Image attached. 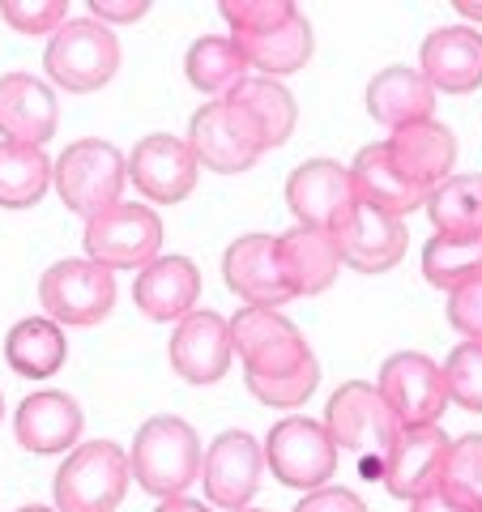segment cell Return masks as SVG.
Here are the masks:
<instances>
[{
  "instance_id": "obj_22",
  "label": "cell",
  "mask_w": 482,
  "mask_h": 512,
  "mask_svg": "<svg viewBox=\"0 0 482 512\" xmlns=\"http://www.w3.org/2000/svg\"><path fill=\"white\" fill-rule=\"evenodd\" d=\"M419 73L431 90L470 94L482 86V35L474 26H440L419 47Z\"/></svg>"
},
{
  "instance_id": "obj_21",
  "label": "cell",
  "mask_w": 482,
  "mask_h": 512,
  "mask_svg": "<svg viewBox=\"0 0 482 512\" xmlns=\"http://www.w3.org/2000/svg\"><path fill=\"white\" fill-rule=\"evenodd\" d=\"M13 436H18V444L35 457L73 453L77 436H82V406L60 389L30 393L18 406V414H13Z\"/></svg>"
},
{
  "instance_id": "obj_29",
  "label": "cell",
  "mask_w": 482,
  "mask_h": 512,
  "mask_svg": "<svg viewBox=\"0 0 482 512\" xmlns=\"http://www.w3.org/2000/svg\"><path fill=\"white\" fill-rule=\"evenodd\" d=\"M244 60L252 69H261V77H286V73H299L303 64L312 60L316 52V39H312V22L295 9L282 26L265 30V35H252V39H235Z\"/></svg>"
},
{
  "instance_id": "obj_33",
  "label": "cell",
  "mask_w": 482,
  "mask_h": 512,
  "mask_svg": "<svg viewBox=\"0 0 482 512\" xmlns=\"http://www.w3.org/2000/svg\"><path fill=\"white\" fill-rule=\"evenodd\" d=\"M436 235H482V175H448L427 197Z\"/></svg>"
},
{
  "instance_id": "obj_15",
  "label": "cell",
  "mask_w": 482,
  "mask_h": 512,
  "mask_svg": "<svg viewBox=\"0 0 482 512\" xmlns=\"http://www.w3.org/2000/svg\"><path fill=\"white\" fill-rule=\"evenodd\" d=\"M261 474H265V444H256V436L239 427L222 431L201 461V483L210 504L231 512L248 508V500L261 491Z\"/></svg>"
},
{
  "instance_id": "obj_43",
  "label": "cell",
  "mask_w": 482,
  "mask_h": 512,
  "mask_svg": "<svg viewBox=\"0 0 482 512\" xmlns=\"http://www.w3.org/2000/svg\"><path fill=\"white\" fill-rule=\"evenodd\" d=\"M154 512H210V504H201V500H188V495H180V500H163Z\"/></svg>"
},
{
  "instance_id": "obj_13",
  "label": "cell",
  "mask_w": 482,
  "mask_h": 512,
  "mask_svg": "<svg viewBox=\"0 0 482 512\" xmlns=\"http://www.w3.org/2000/svg\"><path fill=\"white\" fill-rule=\"evenodd\" d=\"M355 205L359 197L350 184V167L333 163V158H308L286 175V210L299 218V227L333 231Z\"/></svg>"
},
{
  "instance_id": "obj_47",
  "label": "cell",
  "mask_w": 482,
  "mask_h": 512,
  "mask_svg": "<svg viewBox=\"0 0 482 512\" xmlns=\"http://www.w3.org/2000/svg\"><path fill=\"white\" fill-rule=\"evenodd\" d=\"M244 512H261V508H244Z\"/></svg>"
},
{
  "instance_id": "obj_36",
  "label": "cell",
  "mask_w": 482,
  "mask_h": 512,
  "mask_svg": "<svg viewBox=\"0 0 482 512\" xmlns=\"http://www.w3.org/2000/svg\"><path fill=\"white\" fill-rule=\"evenodd\" d=\"M244 380H248V393H252L261 406L295 410V406H303V402H308V397L316 393V384H320V363L312 359L308 367H299V372H286V376H244Z\"/></svg>"
},
{
  "instance_id": "obj_4",
  "label": "cell",
  "mask_w": 482,
  "mask_h": 512,
  "mask_svg": "<svg viewBox=\"0 0 482 512\" xmlns=\"http://www.w3.org/2000/svg\"><path fill=\"white\" fill-rule=\"evenodd\" d=\"M120 69V43L116 35L94 18H69L43 52V73L69 94L103 90Z\"/></svg>"
},
{
  "instance_id": "obj_37",
  "label": "cell",
  "mask_w": 482,
  "mask_h": 512,
  "mask_svg": "<svg viewBox=\"0 0 482 512\" xmlns=\"http://www.w3.org/2000/svg\"><path fill=\"white\" fill-rule=\"evenodd\" d=\"M295 9L299 5H291V0H222V5H218V13L231 26V39L265 35V30L282 26Z\"/></svg>"
},
{
  "instance_id": "obj_18",
  "label": "cell",
  "mask_w": 482,
  "mask_h": 512,
  "mask_svg": "<svg viewBox=\"0 0 482 512\" xmlns=\"http://www.w3.org/2000/svg\"><path fill=\"white\" fill-rule=\"evenodd\" d=\"M453 440L440 427H401L397 444L384 457V487L397 500H419V495L436 491L444 478V461Z\"/></svg>"
},
{
  "instance_id": "obj_1",
  "label": "cell",
  "mask_w": 482,
  "mask_h": 512,
  "mask_svg": "<svg viewBox=\"0 0 482 512\" xmlns=\"http://www.w3.org/2000/svg\"><path fill=\"white\" fill-rule=\"evenodd\" d=\"M201 440L184 419L175 414H154L137 427L133 453H128V470L141 483L146 495H158V500H180L188 495V487L197 483L201 474Z\"/></svg>"
},
{
  "instance_id": "obj_3",
  "label": "cell",
  "mask_w": 482,
  "mask_h": 512,
  "mask_svg": "<svg viewBox=\"0 0 482 512\" xmlns=\"http://www.w3.org/2000/svg\"><path fill=\"white\" fill-rule=\"evenodd\" d=\"M128 453L111 440L77 444L56 470V512H116L128 491Z\"/></svg>"
},
{
  "instance_id": "obj_34",
  "label": "cell",
  "mask_w": 482,
  "mask_h": 512,
  "mask_svg": "<svg viewBox=\"0 0 482 512\" xmlns=\"http://www.w3.org/2000/svg\"><path fill=\"white\" fill-rule=\"evenodd\" d=\"M440 487L448 495H457V500L482 508V436H478V431L453 440V448H448V461H444Z\"/></svg>"
},
{
  "instance_id": "obj_25",
  "label": "cell",
  "mask_w": 482,
  "mask_h": 512,
  "mask_svg": "<svg viewBox=\"0 0 482 512\" xmlns=\"http://www.w3.org/2000/svg\"><path fill=\"white\" fill-rule=\"evenodd\" d=\"M278 261H282V278L291 286V295H320L329 291L337 269H342V256L329 231L316 227H291L278 235Z\"/></svg>"
},
{
  "instance_id": "obj_26",
  "label": "cell",
  "mask_w": 482,
  "mask_h": 512,
  "mask_svg": "<svg viewBox=\"0 0 482 512\" xmlns=\"http://www.w3.org/2000/svg\"><path fill=\"white\" fill-rule=\"evenodd\" d=\"M389 154L397 158V167L410 175L414 184H423L427 192L440 188L457 163V137L453 128L440 120H423L410 128H397L389 133Z\"/></svg>"
},
{
  "instance_id": "obj_5",
  "label": "cell",
  "mask_w": 482,
  "mask_h": 512,
  "mask_svg": "<svg viewBox=\"0 0 482 512\" xmlns=\"http://www.w3.org/2000/svg\"><path fill=\"white\" fill-rule=\"evenodd\" d=\"M39 303L56 325H73V329L103 325L111 308H116V274L94 265L90 256L56 261L39 278Z\"/></svg>"
},
{
  "instance_id": "obj_24",
  "label": "cell",
  "mask_w": 482,
  "mask_h": 512,
  "mask_svg": "<svg viewBox=\"0 0 482 512\" xmlns=\"http://www.w3.org/2000/svg\"><path fill=\"white\" fill-rule=\"evenodd\" d=\"M367 116L384 124L389 133L423 124L436 116V90H431L427 77L419 69H410V64H389V69H380L372 82H367Z\"/></svg>"
},
{
  "instance_id": "obj_16",
  "label": "cell",
  "mask_w": 482,
  "mask_h": 512,
  "mask_svg": "<svg viewBox=\"0 0 482 512\" xmlns=\"http://www.w3.org/2000/svg\"><path fill=\"white\" fill-rule=\"evenodd\" d=\"M222 278L239 295L244 308H282L291 295V286L282 278L278 261V235H239L235 244L222 252Z\"/></svg>"
},
{
  "instance_id": "obj_41",
  "label": "cell",
  "mask_w": 482,
  "mask_h": 512,
  "mask_svg": "<svg viewBox=\"0 0 482 512\" xmlns=\"http://www.w3.org/2000/svg\"><path fill=\"white\" fill-rule=\"evenodd\" d=\"M94 22H141L150 13V0H90Z\"/></svg>"
},
{
  "instance_id": "obj_19",
  "label": "cell",
  "mask_w": 482,
  "mask_h": 512,
  "mask_svg": "<svg viewBox=\"0 0 482 512\" xmlns=\"http://www.w3.org/2000/svg\"><path fill=\"white\" fill-rule=\"evenodd\" d=\"M350 184H355V197L372 210L389 214V218H406L419 205H427L431 192L423 184H414L406 171L397 167V158L389 154V141H372L355 154L350 163Z\"/></svg>"
},
{
  "instance_id": "obj_44",
  "label": "cell",
  "mask_w": 482,
  "mask_h": 512,
  "mask_svg": "<svg viewBox=\"0 0 482 512\" xmlns=\"http://www.w3.org/2000/svg\"><path fill=\"white\" fill-rule=\"evenodd\" d=\"M453 9L461 13V18H474V22H482V5H474V0H457Z\"/></svg>"
},
{
  "instance_id": "obj_27",
  "label": "cell",
  "mask_w": 482,
  "mask_h": 512,
  "mask_svg": "<svg viewBox=\"0 0 482 512\" xmlns=\"http://www.w3.org/2000/svg\"><path fill=\"white\" fill-rule=\"evenodd\" d=\"M227 99L256 124L265 150H278V146L291 141L295 120H299V103H295V94L278 82V77H244Z\"/></svg>"
},
{
  "instance_id": "obj_45",
  "label": "cell",
  "mask_w": 482,
  "mask_h": 512,
  "mask_svg": "<svg viewBox=\"0 0 482 512\" xmlns=\"http://www.w3.org/2000/svg\"><path fill=\"white\" fill-rule=\"evenodd\" d=\"M18 512H56V508H43V504H26V508H18Z\"/></svg>"
},
{
  "instance_id": "obj_9",
  "label": "cell",
  "mask_w": 482,
  "mask_h": 512,
  "mask_svg": "<svg viewBox=\"0 0 482 512\" xmlns=\"http://www.w3.org/2000/svg\"><path fill=\"white\" fill-rule=\"evenodd\" d=\"M231 346L244 359V376H286L308 367L316 355L278 308H239L231 316Z\"/></svg>"
},
{
  "instance_id": "obj_6",
  "label": "cell",
  "mask_w": 482,
  "mask_h": 512,
  "mask_svg": "<svg viewBox=\"0 0 482 512\" xmlns=\"http://www.w3.org/2000/svg\"><path fill=\"white\" fill-rule=\"evenodd\" d=\"M86 256L103 269H146L158 261V248H163V218H158L150 205L141 201H120L116 210H107L99 218L86 222Z\"/></svg>"
},
{
  "instance_id": "obj_28",
  "label": "cell",
  "mask_w": 482,
  "mask_h": 512,
  "mask_svg": "<svg viewBox=\"0 0 482 512\" xmlns=\"http://www.w3.org/2000/svg\"><path fill=\"white\" fill-rule=\"evenodd\" d=\"M69 342L52 316H26L5 333V359L22 380H47L64 367Z\"/></svg>"
},
{
  "instance_id": "obj_35",
  "label": "cell",
  "mask_w": 482,
  "mask_h": 512,
  "mask_svg": "<svg viewBox=\"0 0 482 512\" xmlns=\"http://www.w3.org/2000/svg\"><path fill=\"white\" fill-rule=\"evenodd\" d=\"M444 389H448V402H457L470 414H482V342H461L448 350Z\"/></svg>"
},
{
  "instance_id": "obj_31",
  "label": "cell",
  "mask_w": 482,
  "mask_h": 512,
  "mask_svg": "<svg viewBox=\"0 0 482 512\" xmlns=\"http://www.w3.org/2000/svg\"><path fill=\"white\" fill-rule=\"evenodd\" d=\"M52 158L43 146H18V141H0V210H30L52 188Z\"/></svg>"
},
{
  "instance_id": "obj_14",
  "label": "cell",
  "mask_w": 482,
  "mask_h": 512,
  "mask_svg": "<svg viewBox=\"0 0 482 512\" xmlns=\"http://www.w3.org/2000/svg\"><path fill=\"white\" fill-rule=\"evenodd\" d=\"M329 235L337 244L342 265L355 269V274H389V269L401 265V256H406V248H410L406 222L380 214V210H372V205H363V201L342 222H337Z\"/></svg>"
},
{
  "instance_id": "obj_40",
  "label": "cell",
  "mask_w": 482,
  "mask_h": 512,
  "mask_svg": "<svg viewBox=\"0 0 482 512\" xmlns=\"http://www.w3.org/2000/svg\"><path fill=\"white\" fill-rule=\"evenodd\" d=\"M295 512H367V504L346 487H320V491L303 495L295 504Z\"/></svg>"
},
{
  "instance_id": "obj_42",
  "label": "cell",
  "mask_w": 482,
  "mask_h": 512,
  "mask_svg": "<svg viewBox=\"0 0 482 512\" xmlns=\"http://www.w3.org/2000/svg\"><path fill=\"white\" fill-rule=\"evenodd\" d=\"M410 512H482V508L465 504V500H457V495H448L444 487H436V491L419 495V500H410Z\"/></svg>"
},
{
  "instance_id": "obj_46",
  "label": "cell",
  "mask_w": 482,
  "mask_h": 512,
  "mask_svg": "<svg viewBox=\"0 0 482 512\" xmlns=\"http://www.w3.org/2000/svg\"><path fill=\"white\" fill-rule=\"evenodd\" d=\"M0 419H5V397H0Z\"/></svg>"
},
{
  "instance_id": "obj_8",
  "label": "cell",
  "mask_w": 482,
  "mask_h": 512,
  "mask_svg": "<svg viewBox=\"0 0 482 512\" xmlns=\"http://www.w3.org/2000/svg\"><path fill=\"white\" fill-rule=\"evenodd\" d=\"M325 427L337 448L359 453V457H380V461L389 457V448L401 436V419L389 410L376 384H367V380H346L329 397Z\"/></svg>"
},
{
  "instance_id": "obj_7",
  "label": "cell",
  "mask_w": 482,
  "mask_h": 512,
  "mask_svg": "<svg viewBox=\"0 0 482 512\" xmlns=\"http://www.w3.org/2000/svg\"><path fill=\"white\" fill-rule=\"evenodd\" d=\"M265 466L282 487L291 491H320L337 470V444L325 423L291 414L265 436Z\"/></svg>"
},
{
  "instance_id": "obj_12",
  "label": "cell",
  "mask_w": 482,
  "mask_h": 512,
  "mask_svg": "<svg viewBox=\"0 0 482 512\" xmlns=\"http://www.w3.org/2000/svg\"><path fill=\"white\" fill-rule=\"evenodd\" d=\"M197 175H201L197 154H192L188 141L175 137V133L141 137L133 146V154H128V180H133V188L154 205L188 201L192 188H197Z\"/></svg>"
},
{
  "instance_id": "obj_20",
  "label": "cell",
  "mask_w": 482,
  "mask_h": 512,
  "mask_svg": "<svg viewBox=\"0 0 482 512\" xmlns=\"http://www.w3.org/2000/svg\"><path fill=\"white\" fill-rule=\"evenodd\" d=\"M60 124L56 94L35 73H5L0 77V141L18 146H47Z\"/></svg>"
},
{
  "instance_id": "obj_23",
  "label": "cell",
  "mask_w": 482,
  "mask_h": 512,
  "mask_svg": "<svg viewBox=\"0 0 482 512\" xmlns=\"http://www.w3.org/2000/svg\"><path fill=\"white\" fill-rule=\"evenodd\" d=\"M197 295H201V269L188 256H158L133 282V303L141 308V316L158 320V325H180L184 316H192L197 312Z\"/></svg>"
},
{
  "instance_id": "obj_2",
  "label": "cell",
  "mask_w": 482,
  "mask_h": 512,
  "mask_svg": "<svg viewBox=\"0 0 482 512\" xmlns=\"http://www.w3.org/2000/svg\"><path fill=\"white\" fill-rule=\"evenodd\" d=\"M128 184V158L103 137H82L56 158L52 188L60 192L64 210L82 214L86 222L120 205Z\"/></svg>"
},
{
  "instance_id": "obj_30",
  "label": "cell",
  "mask_w": 482,
  "mask_h": 512,
  "mask_svg": "<svg viewBox=\"0 0 482 512\" xmlns=\"http://www.w3.org/2000/svg\"><path fill=\"white\" fill-rule=\"evenodd\" d=\"M184 77L192 90L210 94V103H214V99H227L248 77V60L231 35H201V39H192L184 56Z\"/></svg>"
},
{
  "instance_id": "obj_17",
  "label": "cell",
  "mask_w": 482,
  "mask_h": 512,
  "mask_svg": "<svg viewBox=\"0 0 482 512\" xmlns=\"http://www.w3.org/2000/svg\"><path fill=\"white\" fill-rule=\"evenodd\" d=\"M171 367L175 376L188 384H218L231 372L235 346H231V320H222L218 312H192L184 316L171 333Z\"/></svg>"
},
{
  "instance_id": "obj_11",
  "label": "cell",
  "mask_w": 482,
  "mask_h": 512,
  "mask_svg": "<svg viewBox=\"0 0 482 512\" xmlns=\"http://www.w3.org/2000/svg\"><path fill=\"white\" fill-rule=\"evenodd\" d=\"M376 389L401 419V427H436L448 406L444 367L419 355V350H397V355L384 359Z\"/></svg>"
},
{
  "instance_id": "obj_32",
  "label": "cell",
  "mask_w": 482,
  "mask_h": 512,
  "mask_svg": "<svg viewBox=\"0 0 482 512\" xmlns=\"http://www.w3.org/2000/svg\"><path fill=\"white\" fill-rule=\"evenodd\" d=\"M423 278L448 295L482 282V235H431L423 244Z\"/></svg>"
},
{
  "instance_id": "obj_10",
  "label": "cell",
  "mask_w": 482,
  "mask_h": 512,
  "mask_svg": "<svg viewBox=\"0 0 482 512\" xmlns=\"http://www.w3.org/2000/svg\"><path fill=\"white\" fill-rule=\"evenodd\" d=\"M184 141H188V150L197 154V163L218 175L248 171V167H256V158L265 154V141L256 133V124L231 99H214V103L192 111Z\"/></svg>"
},
{
  "instance_id": "obj_39",
  "label": "cell",
  "mask_w": 482,
  "mask_h": 512,
  "mask_svg": "<svg viewBox=\"0 0 482 512\" xmlns=\"http://www.w3.org/2000/svg\"><path fill=\"white\" fill-rule=\"evenodd\" d=\"M444 316H448V329H457L465 342H482V282L461 286V291L448 295Z\"/></svg>"
},
{
  "instance_id": "obj_38",
  "label": "cell",
  "mask_w": 482,
  "mask_h": 512,
  "mask_svg": "<svg viewBox=\"0 0 482 512\" xmlns=\"http://www.w3.org/2000/svg\"><path fill=\"white\" fill-rule=\"evenodd\" d=\"M0 18L18 35H56L69 22V0H0Z\"/></svg>"
}]
</instances>
